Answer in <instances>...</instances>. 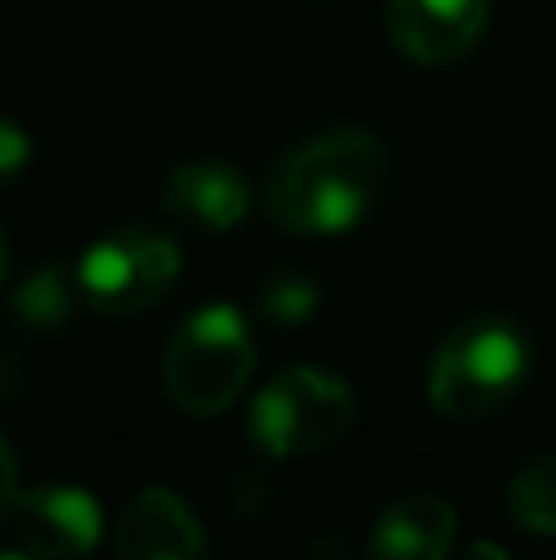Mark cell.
I'll use <instances>...</instances> for the list:
<instances>
[{
    "instance_id": "6da1fadb",
    "label": "cell",
    "mask_w": 556,
    "mask_h": 560,
    "mask_svg": "<svg viewBox=\"0 0 556 560\" xmlns=\"http://www.w3.org/2000/svg\"><path fill=\"white\" fill-rule=\"evenodd\" d=\"M384 187V143L370 128L305 138L266 177V217L291 236H340L374 212Z\"/></svg>"
},
{
    "instance_id": "7a4b0ae2",
    "label": "cell",
    "mask_w": 556,
    "mask_h": 560,
    "mask_svg": "<svg viewBox=\"0 0 556 560\" xmlns=\"http://www.w3.org/2000/svg\"><path fill=\"white\" fill-rule=\"evenodd\" d=\"M532 374V345L522 325L508 315H468L439 339L429 354V394L433 413L443 418H493L522 394Z\"/></svg>"
},
{
    "instance_id": "3957f363",
    "label": "cell",
    "mask_w": 556,
    "mask_h": 560,
    "mask_svg": "<svg viewBox=\"0 0 556 560\" xmlns=\"http://www.w3.org/2000/svg\"><path fill=\"white\" fill-rule=\"evenodd\" d=\"M256 369V339L236 305H202L177 325L163 354V388L177 413L217 418L242 398Z\"/></svg>"
},
{
    "instance_id": "277c9868",
    "label": "cell",
    "mask_w": 556,
    "mask_h": 560,
    "mask_svg": "<svg viewBox=\"0 0 556 560\" xmlns=\"http://www.w3.org/2000/svg\"><path fill=\"white\" fill-rule=\"evenodd\" d=\"M355 428V388L315 364H291L256 394L246 433L266 457L331 453Z\"/></svg>"
},
{
    "instance_id": "5b68a950",
    "label": "cell",
    "mask_w": 556,
    "mask_h": 560,
    "mask_svg": "<svg viewBox=\"0 0 556 560\" xmlns=\"http://www.w3.org/2000/svg\"><path fill=\"white\" fill-rule=\"evenodd\" d=\"M183 276V252L173 236L148 232V226H118L84 246L74 261V290L94 315L124 319L143 315L148 305L167 295Z\"/></svg>"
},
{
    "instance_id": "8992f818",
    "label": "cell",
    "mask_w": 556,
    "mask_h": 560,
    "mask_svg": "<svg viewBox=\"0 0 556 560\" xmlns=\"http://www.w3.org/2000/svg\"><path fill=\"white\" fill-rule=\"evenodd\" d=\"M0 536H5L10 556H35V560L89 556L104 541V512H99L94 497L74 482L20 487Z\"/></svg>"
},
{
    "instance_id": "52a82bcc",
    "label": "cell",
    "mask_w": 556,
    "mask_h": 560,
    "mask_svg": "<svg viewBox=\"0 0 556 560\" xmlns=\"http://www.w3.org/2000/svg\"><path fill=\"white\" fill-rule=\"evenodd\" d=\"M488 15L493 0H390L384 30L404 59L443 69L478 49Z\"/></svg>"
},
{
    "instance_id": "ba28073f",
    "label": "cell",
    "mask_w": 556,
    "mask_h": 560,
    "mask_svg": "<svg viewBox=\"0 0 556 560\" xmlns=\"http://www.w3.org/2000/svg\"><path fill=\"white\" fill-rule=\"evenodd\" d=\"M163 212L197 232H232L252 212V187L222 158H193L163 177Z\"/></svg>"
},
{
    "instance_id": "9c48e42d",
    "label": "cell",
    "mask_w": 556,
    "mask_h": 560,
    "mask_svg": "<svg viewBox=\"0 0 556 560\" xmlns=\"http://www.w3.org/2000/svg\"><path fill=\"white\" fill-rule=\"evenodd\" d=\"M114 551L134 556V560H187V556L207 551V536L177 492H167V487H143V492L128 497V506L118 512Z\"/></svg>"
},
{
    "instance_id": "30bf717a",
    "label": "cell",
    "mask_w": 556,
    "mask_h": 560,
    "mask_svg": "<svg viewBox=\"0 0 556 560\" xmlns=\"http://www.w3.org/2000/svg\"><path fill=\"white\" fill-rule=\"evenodd\" d=\"M459 541V512L439 492H409L380 512L370 551L384 560H443Z\"/></svg>"
},
{
    "instance_id": "8fae6325",
    "label": "cell",
    "mask_w": 556,
    "mask_h": 560,
    "mask_svg": "<svg viewBox=\"0 0 556 560\" xmlns=\"http://www.w3.org/2000/svg\"><path fill=\"white\" fill-rule=\"evenodd\" d=\"M508 512L528 536H556V453L532 457L508 487Z\"/></svg>"
},
{
    "instance_id": "7c38bea8",
    "label": "cell",
    "mask_w": 556,
    "mask_h": 560,
    "mask_svg": "<svg viewBox=\"0 0 556 560\" xmlns=\"http://www.w3.org/2000/svg\"><path fill=\"white\" fill-rule=\"evenodd\" d=\"M15 315L25 319V325H35V329L65 325V315H69V285H65V276H59V271L30 276L25 285H20V295H15Z\"/></svg>"
},
{
    "instance_id": "4fadbf2b",
    "label": "cell",
    "mask_w": 556,
    "mask_h": 560,
    "mask_svg": "<svg viewBox=\"0 0 556 560\" xmlns=\"http://www.w3.org/2000/svg\"><path fill=\"white\" fill-rule=\"evenodd\" d=\"M315 300H321V290L311 276H271L262 290V315L276 325H301L315 310Z\"/></svg>"
},
{
    "instance_id": "5bb4252c",
    "label": "cell",
    "mask_w": 556,
    "mask_h": 560,
    "mask_svg": "<svg viewBox=\"0 0 556 560\" xmlns=\"http://www.w3.org/2000/svg\"><path fill=\"white\" fill-rule=\"evenodd\" d=\"M30 158H35V143H30V133L15 124V118H0V187L20 183L30 167Z\"/></svg>"
},
{
    "instance_id": "9a60e30c",
    "label": "cell",
    "mask_w": 556,
    "mask_h": 560,
    "mask_svg": "<svg viewBox=\"0 0 556 560\" xmlns=\"http://www.w3.org/2000/svg\"><path fill=\"white\" fill-rule=\"evenodd\" d=\"M15 497H20V467H15V453H10L5 433H0V526H5Z\"/></svg>"
},
{
    "instance_id": "2e32d148",
    "label": "cell",
    "mask_w": 556,
    "mask_h": 560,
    "mask_svg": "<svg viewBox=\"0 0 556 560\" xmlns=\"http://www.w3.org/2000/svg\"><path fill=\"white\" fill-rule=\"evenodd\" d=\"M5 266H10V246H5V226H0V280H5Z\"/></svg>"
}]
</instances>
